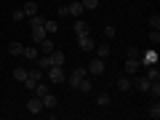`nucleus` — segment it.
Instances as JSON below:
<instances>
[{
  "label": "nucleus",
  "instance_id": "9",
  "mask_svg": "<svg viewBox=\"0 0 160 120\" xmlns=\"http://www.w3.org/2000/svg\"><path fill=\"white\" fill-rule=\"evenodd\" d=\"M40 99H43V109H56V104H59V99L53 96L51 91H48L46 96H40Z\"/></svg>",
  "mask_w": 160,
  "mask_h": 120
},
{
  "label": "nucleus",
  "instance_id": "11",
  "mask_svg": "<svg viewBox=\"0 0 160 120\" xmlns=\"http://www.w3.org/2000/svg\"><path fill=\"white\" fill-rule=\"evenodd\" d=\"M38 48H40V53H51L56 46H53V40H51V38H43V40L38 43Z\"/></svg>",
  "mask_w": 160,
  "mask_h": 120
},
{
  "label": "nucleus",
  "instance_id": "8",
  "mask_svg": "<svg viewBox=\"0 0 160 120\" xmlns=\"http://www.w3.org/2000/svg\"><path fill=\"white\" fill-rule=\"evenodd\" d=\"M67 8H69V16H75V19L86 13V8H83V3H80V0H72V3H69Z\"/></svg>",
  "mask_w": 160,
  "mask_h": 120
},
{
  "label": "nucleus",
  "instance_id": "19",
  "mask_svg": "<svg viewBox=\"0 0 160 120\" xmlns=\"http://www.w3.org/2000/svg\"><path fill=\"white\" fill-rule=\"evenodd\" d=\"M22 51H24L22 43H8V53H11V56H22Z\"/></svg>",
  "mask_w": 160,
  "mask_h": 120
},
{
  "label": "nucleus",
  "instance_id": "31",
  "mask_svg": "<svg viewBox=\"0 0 160 120\" xmlns=\"http://www.w3.org/2000/svg\"><path fill=\"white\" fill-rule=\"evenodd\" d=\"M80 3H83V8H86V11H93V8L99 6V0H80Z\"/></svg>",
  "mask_w": 160,
  "mask_h": 120
},
{
  "label": "nucleus",
  "instance_id": "30",
  "mask_svg": "<svg viewBox=\"0 0 160 120\" xmlns=\"http://www.w3.org/2000/svg\"><path fill=\"white\" fill-rule=\"evenodd\" d=\"M149 27H152V29H160V13H152V16H149Z\"/></svg>",
  "mask_w": 160,
  "mask_h": 120
},
{
  "label": "nucleus",
  "instance_id": "33",
  "mask_svg": "<svg viewBox=\"0 0 160 120\" xmlns=\"http://www.w3.org/2000/svg\"><path fill=\"white\" fill-rule=\"evenodd\" d=\"M11 19H13V22H22V19H24V11H22V8H16V11H11Z\"/></svg>",
  "mask_w": 160,
  "mask_h": 120
},
{
  "label": "nucleus",
  "instance_id": "17",
  "mask_svg": "<svg viewBox=\"0 0 160 120\" xmlns=\"http://www.w3.org/2000/svg\"><path fill=\"white\" fill-rule=\"evenodd\" d=\"M83 32H91V29H88V24L78 16V19H75V35H83Z\"/></svg>",
  "mask_w": 160,
  "mask_h": 120
},
{
  "label": "nucleus",
  "instance_id": "23",
  "mask_svg": "<svg viewBox=\"0 0 160 120\" xmlns=\"http://www.w3.org/2000/svg\"><path fill=\"white\" fill-rule=\"evenodd\" d=\"M43 24H46V16H40V13L29 16V27H43Z\"/></svg>",
  "mask_w": 160,
  "mask_h": 120
},
{
  "label": "nucleus",
  "instance_id": "5",
  "mask_svg": "<svg viewBox=\"0 0 160 120\" xmlns=\"http://www.w3.org/2000/svg\"><path fill=\"white\" fill-rule=\"evenodd\" d=\"M86 75H88V69H86V67H78V69H72V75H69V88H78L80 78H86Z\"/></svg>",
  "mask_w": 160,
  "mask_h": 120
},
{
  "label": "nucleus",
  "instance_id": "34",
  "mask_svg": "<svg viewBox=\"0 0 160 120\" xmlns=\"http://www.w3.org/2000/svg\"><path fill=\"white\" fill-rule=\"evenodd\" d=\"M104 35H107V38H115V27H112V24H107V27H104Z\"/></svg>",
  "mask_w": 160,
  "mask_h": 120
},
{
  "label": "nucleus",
  "instance_id": "25",
  "mask_svg": "<svg viewBox=\"0 0 160 120\" xmlns=\"http://www.w3.org/2000/svg\"><path fill=\"white\" fill-rule=\"evenodd\" d=\"M22 56H24V59H38V56H40V48H24Z\"/></svg>",
  "mask_w": 160,
  "mask_h": 120
},
{
  "label": "nucleus",
  "instance_id": "14",
  "mask_svg": "<svg viewBox=\"0 0 160 120\" xmlns=\"http://www.w3.org/2000/svg\"><path fill=\"white\" fill-rule=\"evenodd\" d=\"M43 38H48V32H46V27H32V40H35V46H38Z\"/></svg>",
  "mask_w": 160,
  "mask_h": 120
},
{
  "label": "nucleus",
  "instance_id": "6",
  "mask_svg": "<svg viewBox=\"0 0 160 120\" xmlns=\"http://www.w3.org/2000/svg\"><path fill=\"white\" fill-rule=\"evenodd\" d=\"M48 59H51V67H64V51H59V48H53Z\"/></svg>",
  "mask_w": 160,
  "mask_h": 120
},
{
  "label": "nucleus",
  "instance_id": "18",
  "mask_svg": "<svg viewBox=\"0 0 160 120\" xmlns=\"http://www.w3.org/2000/svg\"><path fill=\"white\" fill-rule=\"evenodd\" d=\"M38 67L43 69V72H46V69L51 67V59H48V53H40V56H38Z\"/></svg>",
  "mask_w": 160,
  "mask_h": 120
},
{
  "label": "nucleus",
  "instance_id": "24",
  "mask_svg": "<svg viewBox=\"0 0 160 120\" xmlns=\"http://www.w3.org/2000/svg\"><path fill=\"white\" fill-rule=\"evenodd\" d=\"M27 72H29V69H24V67H13V78H16L19 83H24V78H27Z\"/></svg>",
  "mask_w": 160,
  "mask_h": 120
},
{
  "label": "nucleus",
  "instance_id": "15",
  "mask_svg": "<svg viewBox=\"0 0 160 120\" xmlns=\"http://www.w3.org/2000/svg\"><path fill=\"white\" fill-rule=\"evenodd\" d=\"M144 78H147L149 83H152V80H160V69H158V64H149V67H147V75H144Z\"/></svg>",
  "mask_w": 160,
  "mask_h": 120
},
{
  "label": "nucleus",
  "instance_id": "22",
  "mask_svg": "<svg viewBox=\"0 0 160 120\" xmlns=\"http://www.w3.org/2000/svg\"><path fill=\"white\" fill-rule=\"evenodd\" d=\"M78 91H83V93H88V91H91V80H88V75H86V78H80Z\"/></svg>",
  "mask_w": 160,
  "mask_h": 120
},
{
  "label": "nucleus",
  "instance_id": "32",
  "mask_svg": "<svg viewBox=\"0 0 160 120\" xmlns=\"http://www.w3.org/2000/svg\"><path fill=\"white\" fill-rule=\"evenodd\" d=\"M149 40L158 46V43H160V29H149Z\"/></svg>",
  "mask_w": 160,
  "mask_h": 120
},
{
  "label": "nucleus",
  "instance_id": "2",
  "mask_svg": "<svg viewBox=\"0 0 160 120\" xmlns=\"http://www.w3.org/2000/svg\"><path fill=\"white\" fill-rule=\"evenodd\" d=\"M27 112L29 115H43L46 109H43V99L40 96H29L27 99Z\"/></svg>",
  "mask_w": 160,
  "mask_h": 120
},
{
  "label": "nucleus",
  "instance_id": "28",
  "mask_svg": "<svg viewBox=\"0 0 160 120\" xmlns=\"http://www.w3.org/2000/svg\"><path fill=\"white\" fill-rule=\"evenodd\" d=\"M43 27H46V32L51 35V32H56V29H59V24L53 22V19H46V24H43Z\"/></svg>",
  "mask_w": 160,
  "mask_h": 120
},
{
  "label": "nucleus",
  "instance_id": "13",
  "mask_svg": "<svg viewBox=\"0 0 160 120\" xmlns=\"http://www.w3.org/2000/svg\"><path fill=\"white\" fill-rule=\"evenodd\" d=\"M131 78H128V75H120L118 78V91H131Z\"/></svg>",
  "mask_w": 160,
  "mask_h": 120
},
{
  "label": "nucleus",
  "instance_id": "4",
  "mask_svg": "<svg viewBox=\"0 0 160 120\" xmlns=\"http://www.w3.org/2000/svg\"><path fill=\"white\" fill-rule=\"evenodd\" d=\"M78 46L83 48V51H93V48H96V43H93L91 32H83V35H78Z\"/></svg>",
  "mask_w": 160,
  "mask_h": 120
},
{
  "label": "nucleus",
  "instance_id": "26",
  "mask_svg": "<svg viewBox=\"0 0 160 120\" xmlns=\"http://www.w3.org/2000/svg\"><path fill=\"white\" fill-rule=\"evenodd\" d=\"M149 93H152L155 99H160V80H152V83H149Z\"/></svg>",
  "mask_w": 160,
  "mask_h": 120
},
{
  "label": "nucleus",
  "instance_id": "3",
  "mask_svg": "<svg viewBox=\"0 0 160 120\" xmlns=\"http://www.w3.org/2000/svg\"><path fill=\"white\" fill-rule=\"evenodd\" d=\"M46 72H48V80H51V83H56V86L67 80V75H64V67H48Z\"/></svg>",
  "mask_w": 160,
  "mask_h": 120
},
{
  "label": "nucleus",
  "instance_id": "27",
  "mask_svg": "<svg viewBox=\"0 0 160 120\" xmlns=\"http://www.w3.org/2000/svg\"><path fill=\"white\" fill-rule=\"evenodd\" d=\"M109 99H112V96H109V93L104 91V93H99V96H96V104H99V107H107V104H109Z\"/></svg>",
  "mask_w": 160,
  "mask_h": 120
},
{
  "label": "nucleus",
  "instance_id": "7",
  "mask_svg": "<svg viewBox=\"0 0 160 120\" xmlns=\"http://www.w3.org/2000/svg\"><path fill=\"white\" fill-rule=\"evenodd\" d=\"M86 69H88L91 75H102V72H104V59H99V56L91 59V64H88Z\"/></svg>",
  "mask_w": 160,
  "mask_h": 120
},
{
  "label": "nucleus",
  "instance_id": "29",
  "mask_svg": "<svg viewBox=\"0 0 160 120\" xmlns=\"http://www.w3.org/2000/svg\"><path fill=\"white\" fill-rule=\"evenodd\" d=\"M136 88H139V91H149V80L147 78H139L136 80Z\"/></svg>",
  "mask_w": 160,
  "mask_h": 120
},
{
  "label": "nucleus",
  "instance_id": "20",
  "mask_svg": "<svg viewBox=\"0 0 160 120\" xmlns=\"http://www.w3.org/2000/svg\"><path fill=\"white\" fill-rule=\"evenodd\" d=\"M93 51H96V56H99V59H107L109 53H112V48H109V46H96Z\"/></svg>",
  "mask_w": 160,
  "mask_h": 120
},
{
  "label": "nucleus",
  "instance_id": "1",
  "mask_svg": "<svg viewBox=\"0 0 160 120\" xmlns=\"http://www.w3.org/2000/svg\"><path fill=\"white\" fill-rule=\"evenodd\" d=\"M40 80H43V69H29L27 72V78H24V88H27V91H35V86H38Z\"/></svg>",
  "mask_w": 160,
  "mask_h": 120
},
{
  "label": "nucleus",
  "instance_id": "10",
  "mask_svg": "<svg viewBox=\"0 0 160 120\" xmlns=\"http://www.w3.org/2000/svg\"><path fill=\"white\" fill-rule=\"evenodd\" d=\"M139 67H142V59H133V56L126 59V75H133Z\"/></svg>",
  "mask_w": 160,
  "mask_h": 120
},
{
  "label": "nucleus",
  "instance_id": "16",
  "mask_svg": "<svg viewBox=\"0 0 160 120\" xmlns=\"http://www.w3.org/2000/svg\"><path fill=\"white\" fill-rule=\"evenodd\" d=\"M142 62L147 64V67H149V64H158V51H155V48H149V51L142 56Z\"/></svg>",
  "mask_w": 160,
  "mask_h": 120
},
{
  "label": "nucleus",
  "instance_id": "12",
  "mask_svg": "<svg viewBox=\"0 0 160 120\" xmlns=\"http://www.w3.org/2000/svg\"><path fill=\"white\" fill-rule=\"evenodd\" d=\"M22 11H24V16H35V13H38V3H35V0H27V3H24L22 6Z\"/></svg>",
  "mask_w": 160,
  "mask_h": 120
},
{
  "label": "nucleus",
  "instance_id": "35",
  "mask_svg": "<svg viewBox=\"0 0 160 120\" xmlns=\"http://www.w3.org/2000/svg\"><path fill=\"white\" fill-rule=\"evenodd\" d=\"M59 16H62V19L69 16V8H67V6H59Z\"/></svg>",
  "mask_w": 160,
  "mask_h": 120
},
{
  "label": "nucleus",
  "instance_id": "21",
  "mask_svg": "<svg viewBox=\"0 0 160 120\" xmlns=\"http://www.w3.org/2000/svg\"><path fill=\"white\" fill-rule=\"evenodd\" d=\"M149 118H152V120H158L160 118V102H158V99H155V102H152V107H149Z\"/></svg>",
  "mask_w": 160,
  "mask_h": 120
}]
</instances>
